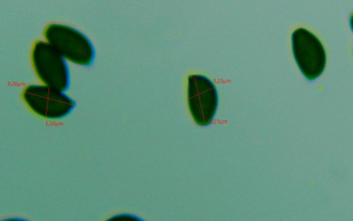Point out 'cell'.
I'll return each mask as SVG.
<instances>
[{
  "label": "cell",
  "instance_id": "obj_6",
  "mask_svg": "<svg viewBox=\"0 0 353 221\" xmlns=\"http://www.w3.org/2000/svg\"><path fill=\"white\" fill-rule=\"evenodd\" d=\"M105 221H145L141 218L135 216L134 214L123 213L118 215L110 217Z\"/></svg>",
  "mask_w": 353,
  "mask_h": 221
},
{
  "label": "cell",
  "instance_id": "obj_1",
  "mask_svg": "<svg viewBox=\"0 0 353 221\" xmlns=\"http://www.w3.org/2000/svg\"><path fill=\"white\" fill-rule=\"evenodd\" d=\"M44 37L66 61L79 66L92 64L96 56L93 44L77 28L50 24L44 31Z\"/></svg>",
  "mask_w": 353,
  "mask_h": 221
},
{
  "label": "cell",
  "instance_id": "obj_4",
  "mask_svg": "<svg viewBox=\"0 0 353 221\" xmlns=\"http://www.w3.org/2000/svg\"><path fill=\"white\" fill-rule=\"evenodd\" d=\"M22 97L36 115L48 119L65 118L75 107L72 97L46 85H30L22 93Z\"/></svg>",
  "mask_w": 353,
  "mask_h": 221
},
{
  "label": "cell",
  "instance_id": "obj_2",
  "mask_svg": "<svg viewBox=\"0 0 353 221\" xmlns=\"http://www.w3.org/2000/svg\"><path fill=\"white\" fill-rule=\"evenodd\" d=\"M34 71L41 81L50 88L64 93L70 85L68 62L49 43L37 41L32 50Z\"/></svg>",
  "mask_w": 353,
  "mask_h": 221
},
{
  "label": "cell",
  "instance_id": "obj_3",
  "mask_svg": "<svg viewBox=\"0 0 353 221\" xmlns=\"http://www.w3.org/2000/svg\"><path fill=\"white\" fill-rule=\"evenodd\" d=\"M292 46L296 63L304 77L314 81L325 69L327 57L321 41L305 28H298L292 35Z\"/></svg>",
  "mask_w": 353,
  "mask_h": 221
},
{
  "label": "cell",
  "instance_id": "obj_8",
  "mask_svg": "<svg viewBox=\"0 0 353 221\" xmlns=\"http://www.w3.org/2000/svg\"><path fill=\"white\" fill-rule=\"evenodd\" d=\"M350 25H351V28L353 32V14L352 15L351 19H350Z\"/></svg>",
  "mask_w": 353,
  "mask_h": 221
},
{
  "label": "cell",
  "instance_id": "obj_5",
  "mask_svg": "<svg viewBox=\"0 0 353 221\" xmlns=\"http://www.w3.org/2000/svg\"><path fill=\"white\" fill-rule=\"evenodd\" d=\"M188 100L189 110L196 124L209 126L219 106L215 84L204 75H190L188 81Z\"/></svg>",
  "mask_w": 353,
  "mask_h": 221
},
{
  "label": "cell",
  "instance_id": "obj_7",
  "mask_svg": "<svg viewBox=\"0 0 353 221\" xmlns=\"http://www.w3.org/2000/svg\"><path fill=\"white\" fill-rule=\"evenodd\" d=\"M2 221H30V220H23V219H8V220H2Z\"/></svg>",
  "mask_w": 353,
  "mask_h": 221
}]
</instances>
